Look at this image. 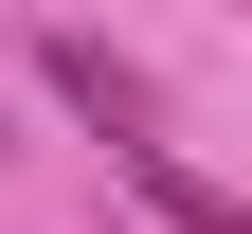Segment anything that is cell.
<instances>
[{"instance_id": "cell-1", "label": "cell", "mask_w": 252, "mask_h": 234, "mask_svg": "<svg viewBox=\"0 0 252 234\" xmlns=\"http://www.w3.org/2000/svg\"><path fill=\"white\" fill-rule=\"evenodd\" d=\"M36 90H54V108L90 126V144H144V126H162V108H144V72H126L108 36H72V18H54V36H36Z\"/></svg>"}, {"instance_id": "cell-2", "label": "cell", "mask_w": 252, "mask_h": 234, "mask_svg": "<svg viewBox=\"0 0 252 234\" xmlns=\"http://www.w3.org/2000/svg\"><path fill=\"white\" fill-rule=\"evenodd\" d=\"M126 198H144V216H162V234H252V198H234V180H198V162H180L162 126L126 144Z\"/></svg>"}]
</instances>
